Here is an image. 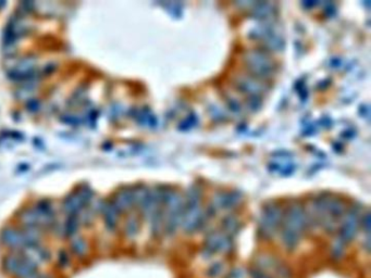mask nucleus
<instances>
[{"instance_id": "nucleus-38", "label": "nucleus", "mask_w": 371, "mask_h": 278, "mask_svg": "<svg viewBox=\"0 0 371 278\" xmlns=\"http://www.w3.org/2000/svg\"><path fill=\"white\" fill-rule=\"evenodd\" d=\"M68 261H69V259H68L67 253L64 252V251H61V253L59 254V262H60V264H61L62 266H64V265L68 264Z\"/></svg>"}, {"instance_id": "nucleus-5", "label": "nucleus", "mask_w": 371, "mask_h": 278, "mask_svg": "<svg viewBox=\"0 0 371 278\" xmlns=\"http://www.w3.org/2000/svg\"><path fill=\"white\" fill-rule=\"evenodd\" d=\"M360 211L357 207L347 209L342 216L338 237L345 244L350 243L356 237L360 225Z\"/></svg>"}, {"instance_id": "nucleus-11", "label": "nucleus", "mask_w": 371, "mask_h": 278, "mask_svg": "<svg viewBox=\"0 0 371 278\" xmlns=\"http://www.w3.org/2000/svg\"><path fill=\"white\" fill-rule=\"evenodd\" d=\"M284 47V38L281 34L277 33L276 31L271 32L268 34L266 37L262 39V46L259 48L267 51L268 53L280 51Z\"/></svg>"}, {"instance_id": "nucleus-8", "label": "nucleus", "mask_w": 371, "mask_h": 278, "mask_svg": "<svg viewBox=\"0 0 371 278\" xmlns=\"http://www.w3.org/2000/svg\"><path fill=\"white\" fill-rule=\"evenodd\" d=\"M275 13V5L270 2L253 3L249 7V15L258 21L272 20Z\"/></svg>"}, {"instance_id": "nucleus-12", "label": "nucleus", "mask_w": 371, "mask_h": 278, "mask_svg": "<svg viewBox=\"0 0 371 278\" xmlns=\"http://www.w3.org/2000/svg\"><path fill=\"white\" fill-rule=\"evenodd\" d=\"M113 202H114L116 209L119 211V213L131 210V208L134 207L132 189L123 188L120 191H118L115 197V200Z\"/></svg>"}, {"instance_id": "nucleus-2", "label": "nucleus", "mask_w": 371, "mask_h": 278, "mask_svg": "<svg viewBox=\"0 0 371 278\" xmlns=\"http://www.w3.org/2000/svg\"><path fill=\"white\" fill-rule=\"evenodd\" d=\"M282 222L283 209L279 203H267L259 219V234L266 239H271L279 231Z\"/></svg>"}, {"instance_id": "nucleus-14", "label": "nucleus", "mask_w": 371, "mask_h": 278, "mask_svg": "<svg viewBox=\"0 0 371 278\" xmlns=\"http://www.w3.org/2000/svg\"><path fill=\"white\" fill-rule=\"evenodd\" d=\"M2 239L3 243L10 248L16 249V248L25 247L22 231H18L12 227H8L3 230Z\"/></svg>"}, {"instance_id": "nucleus-15", "label": "nucleus", "mask_w": 371, "mask_h": 278, "mask_svg": "<svg viewBox=\"0 0 371 278\" xmlns=\"http://www.w3.org/2000/svg\"><path fill=\"white\" fill-rule=\"evenodd\" d=\"M84 203L80 198L79 193H72L64 200L63 202V211L67 213L69 216L71 215H78L79 213L84 208Z\"/></svg>"}, {"instance_id": "nucleus-39", "label": "nucleus", "mask_w": 371, "mask_h": 278, "mask_svg": "<svg viewBox=\"0 0 371 278\" xmlns=\"http://www.w3.org/2000/svg\"><path fill=\"white\" fill-rule=\"evenodd\" d=\"M341 63H342V61L339 58H333L330 60V66L332 68H339L341 66Z\"/></svg>"}, {"instance_id": "nucleus-35", "label": "nucleus", "mask_w": 371, "mask_h": 278, "mask_svg": "<svg viewBox=\"0 0 371 278\" xmlns=\"http://www.w3.org/2000/svg\"><path fill=\"white\" fill-rule=\"evenodd\" d=\"M250 277L252 278H273L268 273L264 272L262 268H253V270L250 271Z\"/></svg>"}, {"instance_id": "nucleus-36", "label": "nucleus", "mask_w": 371, "mask_h": 278, "mask_svg": "<svg viewBox=\"0 0 371 278\" xmlns=\"http://www.w3.org/2000/svg\"><path fill=\"white\" fill-rule=\"evenodd\" d=\"M336 11H337V10H336V7H335V5H333L332 3L327 4L326 8H324V12H326L327 15H333V14L336 13Z\"/></svg>"}, {"instance_id": "nucleus-10", "label": "nucleus", "mask_w": 371, "mask_h": 278, "mask_svg": "<svg viewBox=\"0 0 371 278\" xmlns=\"http://www.w3.org/2000/svg\"><path fill=\"white\" fill-rule=\"evenodd\" d=\"M21 256L36 268L49 259L48 252L46 251L45 249L41 248L39 245L25 246L23 255Z\"/></svg>"}, {"instance_id": "nucleus-25", "label": "nucleus", "mask_w": 371, "mask_h": 278, "mask_svg": "<svg viewBox=\"0 0 371 278\" xmlns=\"http://www.w3.org/2000/svg\"><path fill=\"white\" fill-rule=\"evenodd\" d=\"M21 262V256L18 255H14V254H11V255H8L5 261H4V267L5 270L10 273V274H15L17 267H18V264H20Z\"/></svg>"}, {"instance_id": "nucleus-20", "label": "nucleus", "mask_w": 371, "mask_h": 278, "mask_svg": "<svg viewBox=\"0 0 371 278\" xmlns=\"http://www.w3.org/2000/svg\"><path fill=\"white\" fill-rule=\"evenodd\" d=\"M148 192H150V188H147L145 185H137V186L132 188L134 206H136L137 208H140L143 205V202L145 201V199L147 198Z\"/></svg>"}, {"instance_id": "nucleus-9", "label": "nucleus", "mask_w": 371, "mask_h": 278, "mask_svg": "<svg viewBox=\"0 0 371 278\" xmlns=\"http://www.w3.org/2000/svg\"><path fill=\"white\" fill-rule=\"evenodd\" d=\"M242 200V193L237 190L230 192H219L213 198L212 205L218 209L230 210L235 208Z\"/></svg>"}, {"instance_id": "nucleus-28", "label": "nucleus", "mask_w": 371, "mask_h": 278, "mask_svg": "<svg viewBox=\"0 0 371 278\" xmlns=\"http://www.w3.org/2000/svg\"><path fill=\"white\" fill-rule=\"evenodd\" d=\"M246 105L250 111H258L263 106V96H247Z\"/></svg>"}, {"instance_id": "nucleus-27", "label": "nucleus", "mask_w": 371, "mask_h": 278, "mask_svg": "<svg viewBox=\"0 0 371 278\" xmlns=\"http://www.w3.org/2000/svg\"><path fill=\"white\" fill-rule=\"evenodd\" d=\"M227 105L230 111L233 114H239L242 112V104L240 101L233 95H228L227 97Z\"/></svg>"}, {"instance_id": "nucleus-7", "label": "nucleus", "mask_w": 371, "mask_h": 278, "mask_svg": "<svg viewBox=\"0 0 371 278\" xmlns=\"http://www.w3.org/2000/svg\"><path fill=\"white\" fill-rule=\"evenodd\" d=\"M232 248V237L224 233L222 230H213L209 233L205 240V252L206 257H210L217 252H228Z\"/></svg>"}, {"instance_id": "nucleus-21", "label": "nucleus", "mask_w": 371, "mask_h": 278, "mask_svg": "<svg viewBox=\"0 0 371 278\" xmlns=\"http://www.w3.org/2000/svg\"><path fill=\"white\" fill-rule=\"evenodd\" d=\"M20 219H21L22 223L25 225V227H27V226H40L39 225V216H37V213H36L35 209L24 210L22 212Z\"/></svg>"}, {"instance_id": "nucleus-3", "label": "nucleus", "mask_w": 371, "mask_h": 278, "mask_svg": "<svg viewBox=\"0 0 371 278\" xmlns=\"http://www.w3.org/2000/svg\"><path fill=\"white\" fill-rule=\"evenodd\" d=\"M282 228L291 230L300 236L308 228L306 209L301 202L293 201L283 211Z\"/></svg>"}, {"instance_id": "nucleus-4", "label": "nucleus", "mask_w": 371, "mask_h": 278, "mask_svg": "<svg viewBox=\"0 0 371 278\" xmlns=\"http://www.w3.org/2000/svg\"><path fill=\"white\" fill-rule=\"evenodd\" d=\"M181 227L188 234L200 229L207 220V215L201 208L200 201H185Z\"/></svg>"}, {"instance_id": "nucleus-41", "label": "nucleus", "mask_w": 371, "mask_h": 278, "mask_svg": "<svg viewBox=\"0 0 371 278\" xmlns=\"http://www.w3.org/2000/svg\"><path fill=\"white\" fill-rule=\"evenodd\" d=\"M317 3H314V2H304L302 5L305 6V7H307V8H311L312 6H314Z\"/></svg>"}, {"instance_id": "nucleus-22", "label": "nucleus", "mask_w": 371, "mask_h": 278, "mask_svg": "<svg viewBox=\"0 0 371 278\" xmlns=\"http://www.w3.org/2000/svg\"><path fill=\"white\" fill-rule=\"evenodd\" d=\"M138 229H140V224H138V220L135 216H129L126 220L124 231L127 238H135L138 234Z\"/></svg>"}, {"instance_id": "nucleus-13", "label": "nucleus", "mask_w": 371, "mask_h": 278, "mask_svg": "<svg viewBox=\"0 0 371 278\" xmlns=\"http://www.w3.org/2000/svg\"><path fill=\"white\" fill-rule=\"evenodd\" d=\"M101 212L105 219V225L108 230H115L118 225L119 211L116 209L113 201H107L101 203Z\"/></svg>"}, {"instance_id": "nucleus-37", "label": "nucleus", "mask_w": 371, "mask_h": 278, "mask_svg": "<svg viewBox=\"0 0 371 278\" xmlns=\"http://www.w3.org/2000/svg\"><path fill=\"white\" fill-rule=\"evenodd\" d=\"M359 113H360V115H361V116L368 117V116H369V113H370L369 106H368V105H363V106H360V108H359Z\"/></svg>"}, {"instance_id": "nucleus-29", "label": "nucleus", "mask_w": 371, "mask_h": 278, "mask_svg": "<svg viewBox=\"0 0 371 278\" xmlns=\"http://www.w3.org/2000/svg\"><path fill=\"white\" fill-rule=\"evenodd\" d=\"M224 267H225V266H224V264H222L221 262L212 263V264L209 266V268H208L207 275H208L210 278H217L218 276L221 275L222 271H224Z\"/></svg>"}, {"instance_id": "nucleus-34", "label": "nucleus", "mask_w": 371, "mask_h": 278, "mask_svg": "<svg viewBox=\"0 0 371 278\" xmlns=\"http://www.w3.org/2000/svg\"><path fill=\"white\" fill-rule=\"evenodd\" d=\"M360 224L366 231V235L369 236V229H370V213L367 211L365 214L360 217Z\"/></svg>"}, {"instance_id": "nucleus-24", "label": "nucleus", "mask_w": 371, "mask_h": 278, "mask_svg": "<svg viewBox=\"0 0 371 278\" xmlns=\"http://www.w3.org/2000/svg\"><path fill=\"white\" fill-rule=\"evenodd\" d=\"M71 249L73 253L78 255V256H83L84 254H86L87 251V244L83 238L81 237H77L73 238L72 243H71Z\"/></svg>"}, {"instance_id": "nucleus-19", "label": "nucleus", "mask_w": 371, "mask_h": 278, "mask_svg": "<svg viewBox=\"0 0 371 278\" xmlns=\"http://www.w3.org/2000/svg\"><path fill=\"white\" fill-rule=\"evenodd\" d=\"M301 238L302 236L293 233L291 230H287L284 228L281 229L282 244L287 250H294L296 247H298L301 242Z\"/></svg>"}, {"instance_id": "nucleus-32", "label": "nucleus", "mask_w": 371, "mask_h": 278, "mask_svg": "<svg viewBox=\"0 0 371 278\" xmlns=\"http://www.w3.org/2000/svg\"><path fill=\"white\" fill-rule=\"evenodd\" d=\"M78 193H79V196L82 199V201H83V203H84V205L88 203L90 201L91 197H92V192L88 187H82L80 192H78Z\"/></svg>"}, {"instance_id": "nucleus-18", "label": "nucleus", "mask_w": 371, "mask_h": 278, "mask_svg": "<svg viewBox=\"0 0 371 278\" xmlns=\"http://www.w3.org/2000/svg\"><path fill=\"white\" fill-rule=\"evenodd\" d=\"M221 224H222V231L231 237L235 235L239 229V221L233 214H229L225 216V219L221 222Z\"/></svg>"}, {"instance_id": "nucleus-31", "label": "nucleus", "mask_w": 371, "mask_h": 278, "mask_svg": "<svg viewBox=\"0 0 371 278\" xmlns=\"http://www.w3.org/2000/svg\"><path fill=\"white\" fill-rule=\"evenodd\" d=\"M197 121H198V118L196 117V115L191 114L190 116H188L187 120H184V121L179 125V128H181L182 131H187V129H190L191 127H193L195 124H196Z\"/></svg>"}, {"instance_id": "nucleus-33", "label": "nucleus", "mask_w": 371, "mask_h": 278, "mask_svg": "<svg viewBox=\"0 0 371 278\" xmlns=\"http://www.w3.org/2000/svg\"><path fill=\"white\" fill-rule=\"evenodd\" d=\"M166 6V10L170 12L173 16L181 15V6L179 3H168L164 4Z\"/></svg>"}, {"instance_id": "nucleus-17", "label": "nucleus", "mask_w": 371, "mask_h": 278, "mask_svg": "<svg viewBox=\"0 0 371 278\" xmlns=\"http://www.w3.org/2000/svg\"><path fill=\"white\" fill-rule=\"evenodd\" d=\"M25 246L39 245L42 239L41 226H27L22 231Z\"/></svg>"}, {"instance_id": "nucleus-30", "label": "nucleus", "mask_w": 371, "mask_h": 278, "mask_svg": "<svg viewBox=\"0 0 371 278\" xmlns=\"http://www.w3.org/2000/svg\"><path fill=\"white\" fill-rule=\"evenodd\" d=\"M209 114L215 121H224L226 118V113L222 111V109L218 106H211L209 108Z\"/></svg>"}, {"instance_id": "nucleus-1", "label": "nucleus", "mask_w": 371, "mask_h": 278, "mask_svg": "<svg viewBox=\"0 0 371 278\" xmlns=\"http://www.w3.org/2000/svg\"><path fill=\"white\" fill-rule=\"evenodd\" d=\"M243 61L247 73L261 80L267 81L275 72V63L271 54L259 47L246 50L243 53Z\"/></svg>"}, {"instance_id": "nucleus-16", "label": "nucleus", "mask_w": 371, "mask_h": 278, "mask_svg": "<svg viewBox=\"0 0 371 278\" xmlns=\"http://www.w3.org/2000/svg\"><path fill=\"white\" fill-rule=\"evenodd\" d=\"M345 211H346V207H345L344 201L331 196L329 203H328V209H327L326 215L339 222L342 219V216L344 215Z\"/></svg>"}, {"instance_id": "nucleus-40", "label": "nucleus", "mask_w": 371, "mask_h": 278, "mask_svg": "<svg viewBox=\"0 0 371 278\" xmlns=\"http://www.w3.org/2000/svg\"><path fill=\"white\" fill-rule=\"evenodd\" d=\"M35 105H39V103H37V101H32V103L29 104V109L32 111H36L39 109V107H35Z\"/></svg>"}, {"instance_id": "nucleus-26", "label": "nucleus", "mask_w": 371, "mask_h": 278, "mask_svg": "<svg viewBox=\"0 0 371 278\" xmlns=\"http://www.w3.org/2000/svg\"><path fill=\"white\" fill-rule=\"evenodd\" d=\"M345 243L343 242L342 239H340L339 237L333 242L332 247H331V255L335 260H339L344 254V250H345Z\"/></svg>"}, {"instance_id": "nucleus-23", "label": "nucleus", "mask_w": 371, "mask_h": 278, "mask_svg": "<svg viewBox=\"0 0 371 278\" xmlns=\"http://www.w3.org/2000/svg\"><path fill=\"white\" fill-rule=\"evenodd\" d=\"M79 222H80V220L77 217V215L69 216V219L67 220L66 224H64V227H63L64 235L68 237H73L74 235H76L79 229Z\"/></svg>"}, {"instance_id": "nucleus-6", "label": "nucleus", "mask_w": 371, "mask_h": 278, "mask_svg": "<svg viewBox=\"0 0 371 278\" xmlns=\"http://www.w3.org/2000/svg\"><path fill=\"white\" fill-rule=\"evenodd\" d=\"M235 87L247 96H263L268 89L267 82L258 78L247 72L237 74L233 78Z\"/></svg>"}]
</instances>
